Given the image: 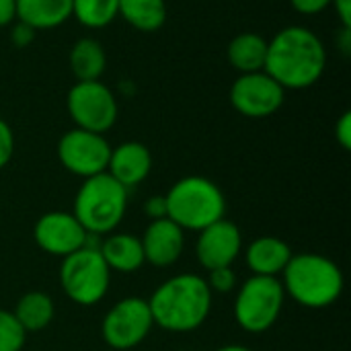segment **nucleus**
<instances>
[{
    "label": "nucleus",
    "mask_w": 351,
    "mask_h": 351,
    "mask_svg": "<svg viewBox=\"0 0 351 351\" xmlns=\"http://www.w3.org/2000/svg\"><path fill=\"white\" fill-rule=\"evenodd\" d=\"M325 41L304 25L282 27L267 41L265 72L288 93L315 86L327 70Z\"/></svg>",
    "instance_id": "f257e3e1"
},
{
    "label": "nucleus",
    "mask_w": 351,
    "mask_h": 351,
    "mask_svg": "<svg viewBox=\"0 0 351 351\" xmlns=\"http://www.w3.org/2000/svg\"><path fill=\"white\" fill-rule=\"evenodd\" d=\"M214 294L199 274H177L165 280L148 298L154 327L169 333L197 331L212 313Z\"/></svg>",
    "instance_id": "f03ea898"
},
{
    "label": "nucleus",
    "mask_w": 351,
    "mask_h": 351,
    "mask_svg": "<svg viewBox=\"0 0 351 351\" xmlns=\"http://www.w3.org/2000/svg\"><path fill=\"white\" fill-rule=\"evenodd\" d=\"M286 298L302 308L323 311L333 306L346 288L341 267L321 253L292 255L290 263L280 276Z\"/></svg>",
    "instance_id": "7ed1b4c3"
},
{
    "label": "nucleus",
    "mask_w": 351,
    "mask_h": 351,
    "mask_svg": "<svg viewBox=\"0 0 351 351\" xmlns=\"http://www.w3.org/2000/svg\"><path fill=\"white\" fill-rule=\"evenodd\" d=\"M167 218L185 232H199L226 218V197L218 183L202 175H187L165 193Z\"/></svg>",
    "instance_id": "20e7f679"
},
{
    "label": "nucleus",
    "mask_w": 351,
    "mask_h": 351,
    "mask_svg": "<svg viewBox=\"0 0 351 351\" xmlns=\"http://www.w3.org/2000/svg\"><path fill=\"white\" fill-rule=\"evenodd\" d=\"M128 202L130 191L109 173H101L82 179L74 195L72 214L90 237L103 239L119 228L128 212Z\"/></svg>",
    "instance_id": "39448f33"
},
{
    "label": "nucleus",
    "mask_w": 351,
    "mask_h": 351,
    "mask_svg": "<svg viewBox=\"0 0 351 351\" xmlns=\"http://www.w3.org/2000/svg\"><path fill=\"white\" fill-rule=\"evenodd\" d=\"M234 296V321L237 325L251 333L261 335L269 331L282 317L286 304V292L280 278L251 276L237 290Z\"/></svg>",
    "instance_id": "423d86ee"
},
{
    "label": "nucleus",
    "mask_w": 351,
    "mask_h": 351,
    "mask_svg": "<svg viewBox=\"0 0 351 351\" xmlns=\"http://www.w3.org/2000/svg\"><path fill=\"white\" fill-rule=\"evenodd\" d=\"M60 286L68 300L78 306L99 304L111 286V269L99 253V245H86L62 259Z\"/></svg>",
    "instance_id": "0eeeda50"
},
{
    "label": "nucleus",
    "mask_w": 351,
    "mask_h": 351,
    "mask_svg": "<svg viewBox=\"0 0 351 351\" xmlns=\"http://www.w3.org/2000/svg\"><path fill=\"white\" fill-rule=\"evenodd\" d=\"M66 111L74 128L105 136L117 123L119 101L103 80H84L68 88Z\"/></svg>",
    "instance_id": "6e6552de"
},
{
    "label": "nucleus",
    "mask_w": 351,
    "mask_h": 351,
    "mask_svg": "<svg viewBox=\"0 0 351 351\" xmlns=\"http://www.w3.org/2000/svg\"><path fill=\"white\" fill-rule=\"evenodd\" d=\"M154 327L146 298L128 296L117 300L101 321V337L115 351H130L146 341Z\"/></svg>",
    "instance_id": "1a4fd4ad"
},
{
    "label": "nucleus",
    "mask_w": 351,
    "mask_h": 351,
    "mask_svg": "<svg viewBox=\"0 0 351 351\" xmlns=\"http://www.w3.org/2000/svg\"><path fill=\"white\" fill-rule=\"evenodd\" d=\"M60 165L80 179H88L107 171L111 144L103 134L72 128L62 134L56 146Z\"/></svg>",
    "instance_id": "9d476101"
},
{
    "label": "nucleus",
    "mask_w": 351,
    "mask_h": 351,
    "mask_svg": "<svg viewBox=\"0 0 351 351\" xmlns=\"http://www.w3.org/2000/svg\"><path fill=\"white\" fill-rule=\"evenodd\" d=\"M228 101L239 115L247 119H265L284 107L286 90L265 70H259L239 74L230 84Z\"/></svg>",
    "instance_id": "9b49d317"
},
{
    "label": "nucleus",
    "mask_w": 351,
    "mask_h": 351,
    "mask_svg": "<svg viewBox=\"0 0 351 351\" xmlns=\"http://www.w3.org/2000/svg\"><path fill=\"white\" fill-rule=\"evenodd\" d=\"M90 234L72 212H45L33 226L35 245L51 257H68L90 243Z\"/></svg>",
    "instance_id": "f8f14e48"
},
{
    "label": "nucleus",
    "mask_w": 351,
    "mask_h": 351,
    "mask_svg": "<svg viewBox=\"0 0 351 351\" xmlns=\"http://www.w3.org/2000/svg\"><path fill=\"white\" fill-rule=\"evenodd\" d=\"M241 255H243V232L234 222L222 218L197 232L195 259L206 271L218 267H232Z\"/></svg>",
    "instance_id": "ddd939ff"
},
{
    "label": "nucleus",
    "mask_w": 351,
    "mask_h": 351,
    "mask_svg": "<svg viewBox=\"0 0 351 351\" xmlns=\"http://www.w3.org/2000/svg\"><path fill=\"white\" fill-rule=\"evenodd\" d=\"M144 259L148 265L167 269L173 267L185 251V230L173 220H150L144 234L140 237Z\"/></svg>",
    "instance_id": "4468645a"
},
{
    "label": "nucleus",
    "mask_w": 351,
    "mask_h": 351,
    "mask_svg": "<svg viewBox=\"0 0 351 351\" xmlns=\"http://www.w3.org/2000/svg\"><path fill=\"white\" fill-rule=\"evenodd\" d=\"M152 165L154 158L150 148L138 140H128L117 146H111L105 173H109L117 183H121L130 191L132 187L142 185L150 177Z\"/></svg>",
    "instance_id": "2eb2a0df"
},
{
    "label": "nucleus",
    "mask_w": 351,
    "mask_h": 351,
    "mask_svg": "<svg viewBox=\"0 0 351 351\" xmlns=\"http://www.w3.org/2000/svg\"><path fill=\"white\" fill-rule=\"evenodd\" d=\"M290 245L280 237H257L247 247H243L245 265L251 271V276H267V278H280L286 265L292 259Z\"/></svg>",
    "instance_id": "dca6fc26"
},
{
    "label": "nucleus",
    "mask_w": 351,
    "mask_h": 351,
    "mask_svg": "<svg viewBox=\"0 0 351 351\" xmlns=\"http://www.w3.org/2000/svg\"><path fill=\"white\" fill-rule=\"evenodd\" d=\"M99 253L103 257V261L107 263V267L111 269V274H136L146 265L144 259V249L140 243V237L132 234V232H111L107 237H103V241L99 243Z\"/></svg>",
    "instance_id": "f3484780"
},
{
    "label": "nucleus",
    "mask_w": 351,
    "mask_h": 351,
    "mask_svg": "<svg viewBox=\"0 0 351 351\" xmlns=\"http://www.w3.org/2000/svg\"><path fill=\"white\" fill-rule=\"evenodd\" d=\"M16 21L31 29L51 31L72 19V0H14Z\"/></svg>",
    "instance_id": "a211bd4d"
},
{
    "label": "nucleus",
    "mask_w": 351,
    "mask_h": 351,
    "mask_svg": "<svg viewBox=\"0 0 351 351\" xmlns=\"http://www.w3.org/2000/svg\"><path fill=\"white\" fill-rule=\"evenodd\" d=\"M267 58V39L255 31H243L228 41L226 60L232 70L239 74L259 72L265 68Z\"/></svg>",
    "instance_id": "6ab92c4d"
},
{
    "label": "nucleus",
    "mask_w": 351,
    "mask_h": 351,
    "mask_svg": "<svg viewBox=\"0 0 351 351\" xmlns=\"http://www.w3.org/2000/svg\"><path fill=\"white\" fill-rule=\"evenodd\" d=\"M68 66L76 82L101 80L107 70V53L103 43L88 35L76 39L68 51Z\"/></svg>",
    "instance_id": "aec40b11"
},
{
    "label": "nucleus",
    "mask_w": 351,
    "mask_h": 351,
    "mask_svg": "<svg viewBox=\"0 0 351 351\" xmlns=\"http://www.w3.org/2000/svg\"><path fill=\"white\" fill-rule=\"evenodd\" d=\"M12 315L19 321V325L25 329L27 335L39 333V331L47 329L51 325V321L56 319V302L47 292L31 290L16 300Z\"/></svg>",
    "instance_id": "412c9836"
},
{
    "label": "nucleus",
    "mask_w": 351,
    "mask_h": 351,
    "mask_svg": "<svg viewBox=\"0 0 351 351\" xmlns=\"http://www.w3.org/2000/svg\"><path fill=\"white\" fill-rule=\"evenodd\" d=\"M119 16L140 33H156L169 16L167 0H119Z\"/></svg>",
    "instance_id": "4be33fe9"
},
{
    "label": "nucleus",
    "mask_w": 351,
    "mask_h": 351,
    "mask_svg": "<svg viewBox=\"0 0 351 351\" xmlns=\"http://www.w3.org/2000/svg\"><path fill=\"white\" fill-rule=\"evenodd\" d=\"M119 16V0H72V19L86 29H105Z\"/></svg>",
    "instance_id": "5701e85b"
},
{
    "label": "nucleus",
    "mask_w": 351,
    "mask_h": 351,
    "mask_svg": "<svg viewBox=\"0 0 351 351\" xmlns=\"http://www.w3.org/2000/svg\"><path fill=\"white\" fill-rule=\"evenodd\" d=\"M27 333L14 319L12 311L0 308V351H23Z\"/></svg>",
    "instance_id": "b1692460"
},
{
    "label": "nucleus",
    "mask_w": 351,
    "mask_h": 351,
    "mask_svg": "<svg viewBox=\"0 0 351 351\" xmlns=\"http://www.w3.org/2000/svg\"><path fill=\"white\" fill-rule=\"evenodd\" d=\"M208 288L212 290V294H230L239 288V276L232 267H218L208 271Z\"/></svg>",
    "instance_id": "393cba45"
},
{
    "label": "nucleus",
    "mask_w": 351,
    "mask_h": 351,
    "mask_svg": "<svg viewBox=\"0 0 351 351\" xmlns=\"http://www.w3.org/2000/svg\"><path fill=\"white\" fill-rule=\"evenodd\" d=\"M14 154V132L6 119L0 117V171L12 160Z\"/></svg>",
    "instance_id": "a878e982"
},
{
    "label": "nucleus",
    "mask_w": 351,
    "mask_h": 351,
    "mask_svg": "<svg viewBox=\"0 0 351 351\" xmlns=\"http://www.w3.org/2000/svg\"><path fill=\"white\" fill-rule=\"evenodd\" d=\"M35 37H37V31L31 29L29 25H25L21 21H14L10 25V41H12L14 47L25 49V47H29L35 41Z\"/></svg>",
    "instance_id": "bb28decb"
},
{
    "label": "nucleus",
    "mask_w": 351,
    "mask_h": 351,
    "mask_svg": "<svg viewBox=\"0 0 351 351\" xmlns=\"http://www.w3.org/2000/svg\"><path fill=\"white\" fill-rule=\"evenodd\" d=\"M290 4L298 14L304 16H315L331 8V0H290Z\"/></svg>",
    "instance_id": "cd10ccee"
},
{
    "label": "nucleus",
    "mask_w": 351,
    "mask_h": 351,
    "mask_svg": "<svg viewBox=\"0 0 351 351\" xmlns=\"http://www.w3.org/2000/svg\"><path fill=\"white\" fill-rule=\"evenodd\" d=\"M335 140L343 150H351V111H343L335 121Z\"/></svg>",
    "instance_id": "c85d7f7f"
},
{
    "label": "nucleus",
    "mask_w": 351,
    "mask_h": 351,
    "mask_svg": "<svg viewBox=\"0 0 351 351\" xmlns=\"http://www.w3.org/2000/svg\"><path fill=\"white\" fill-rule=\"evenodd\" d=\"M144 214L148 220H162L167 218V199L165 195H152L144 204Z\"/></svg>",
    "instance_id": "c756f323"
},
{
    "label": "nucleus",
    "mask_w": 351,
    "mask_h": 351,
    "mask_svg": "<svg viewBox=\"0 0 351 351\" xmlns=\"http://www.w3.org/2000/svg\"><path fill=\"white\" fill-rule=\"evenodd\" d=\"M331 8L335 10L341 29H351V0H331Z\"/></svg>",
    "instance_id": "7c9ffc66"
},
{
    "label": "nucleus",
    "mask_w": 351,
    "mask_h": 351,
    "mask_svg": "<svg viewBox=\"0 0 351 351\" xmlns=\"http://www.w3.org/2000/svg\"><path fill=\"white\" fill-rule=\"evenodd\" d=\"M16 21V2L14 0H0V29L10 27Z\"/></svg>",
    "instance_id": "2f4dec72"
},
{
    "label": "nucleus",
    "mask_w": 351,
    "mask_h": 351,
    "mask_svg": "<svg viewBox=\"0 0 351 351\" xmlns=\"http://www.w3.org/2000/svg\"><path fill=\"white\" fill-rule=\"evenodd\" d=\"M214 351H253V350H249L247 346L230 343V346H222V348H218V350H214Z\"/></svg>",
    "instance_id": "473e14b6"
}]
</instances>
